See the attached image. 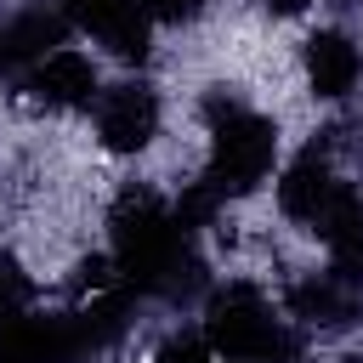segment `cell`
Listing matches in <instances>:
<instances>
[{
	"mask_svg": "<svg viewBox=\"0 0 363 363\" xmlns=\"http://www.w3.org/2000/svg\"><path fill=\"white\" fill-rule=\"evenodd\" d=\"M108 255L119 267V284L147 301H187L204 284V261L176 204L142 182H130L108 210Z\"/></svg>",
	"mask_w": 363,
	"mask_h": 363,
	"instance_id": "6da1fadb",
	"label": "cell"
},
{
	"mask_svg": "<svg viewBox=\"0 0 363 363\" xmlns=\"http://www.w3.org/2000/svg\"><path fill=\"white\" fill-rule=\"evenodd\" d=\"M204 130H210V159H204V176L199 187L221 204L233 199H250L267 176H272V159H278V119L250 108L238 91L216 85L204 96Z\"/></svg>",
	"mask_w": 363,
	"mask_h": 363,
	"instance_id": "7a4b0ae2",
	"label": "cell"
},
{
	"mask_svg": "<svg viewBox=\"0 0 363 363\" xmlns=\"http://www.w3.org/2000/svg\"><path fill=\"white\" fill-rule=\"evenodd\" d=\"M204 340L221 363H301V335L272 312L267 289L250 278H227L204 301Z\"/></svg>",
	"mask_w": 363,
	"mask_h": 363,
	"instance_id": "3957f363",
	"label": "cell"
},
{
	"mask_svg": "<svg viewBox=\"0 0 363 363\" xmlns=\"http://www.w3.org/2000/svg\"><path fill=\"white\" fill-rule=\"evenodd\" d=\"M159 119H164L159 91L142 85V79H119V85H108V91L96 96V142H102V153H113V159L147 153L153 136H159Z\"/></svg>",
	"mask_w": 363,
	"mask_h": 363,
	"instance_id": "277c9868",
	"label": "cell"
},
{
	"mask_svg": "<svg viewBox=\"0 0 363 363\" xmlns=\"http://www.w3.org/2000/svg\"><path fill=\"white\" fill-rule=\"evenodd\" d=\"M340 193V170H335V142L329 136H312L289 164L284 176L272 182V199H278V216L295 221V227H318V216L329 210V199Z\"/></svg>",
	"mask_w": 363,
	"mask_h": 363,
	"instance_id": "5b68a950",
	"label": "cell"
},
{
	"mask_svg": "<svg viewBox=\"0 0 363 363\" xmlns=\"http://www.w3.org/2000/svg\"><path fill=\"white\" fill-rule=\"evenodd\" d=\"M68 11H62V0L51 6V0H23V6H11V11H0V79H17V74H28L40 57H51L62 40H68Z\"/></svg>",
	"mask_w": 363,
	"mask_h": 363,
	"instance_id": "8992f818",
	"label": "cell"
},
{
	"mask_svg": "<svg viewBox=\"0 0 363 363\" xmlns=\"http://www.w3.org/2000/svg\"><path fill=\"white\" fill-rule=\"evenodd\" d=\"M23 96L45 113H74V108H96L102 96V79H96V62L74 45H57L51 57H40L28 74H23Z\"/></svg>",
	"mask_w": 363,
	"mask_h": 363,
	"instance_id": "52a82bcc",
	"label": "cell"
},
{
	"mask_svg": "<svg viewBox=\"0 0 363 363\" xmlns=\"http://www.w3.org/2000/svg\"><path fill=\"white\" fill-rule=\"evenodd\" d=\"M289 318L318 329V335H340V329H357L363 323V284L340 278L335 267L323 272H301L289 284Z\"/></svg>",
	"mask_w": 363,
	"mask_h": 363,
	"instance_id": "ba28073f",
	"label": "cell"
},
{
	"mask_svg": "<svg viewBox=\"0 0 363 363\" xmlns=\"http://www.w3.org/2000/svg\"><path fill=\"white\" fill-rule=\"evenodd\" d=\"M68 23L79 34H91L96 45H108L113 57L125 62H142L147 57V34H153V17L142 0H62Z\"/></svg>",
	"mask_w": 363,
	"mask_h": 363,
	"instance_id": "9c48e42d",
	"label": "cell"
},
{
	"mask_svg": "<svg viewBox=\"0 0 363 363\" xmlns=\"http://www.w3.org/2000/svg\"><path fill=\"white\" fill-rule=\"evenodd\" d=\"M0 363H85L74 312H57V318L23 312L0 323Z\"/></svg>",
	"mask_w": 363,
	"mask_h": 363,
	"instance_id": "30bf717a",
	"label": "cell"
},
{
	"mask_svg": "<svg viewBox=\"0 0 363 363\" xmlns=\"http://www.w3.org/2000/svg\"><path fill=\"white\" fill-rule=\"evenodd\" d=\"M301 62H306V85L318 102H346L363 85V40L352 28H318Z\"/></svg>",
	"mask_w": 363,
	"mask_h": 363,
	"instance_id": "8fae6325",
	"label": "cell"
},
{
	"mask_svg": "<svg viewBox=\"0 0 363 363\" xmlns=\"http://www.w3.org/2000/svg\"><path fill=\"white\" fill-rule=\"evenodd\" d=\"M312 238L323 244V255H329V267H335L340 278L363 284V187L340 182V193H335L329 210L318 216Z\"/></svg>",
	"mask_w": 363,
	"mask_h": 363,
	"instance_id": "7c38bea8",
	"label": "cell"
},
{
	"mask_svg": "<svg viewBox=\"0 0 363 363\" xmlns=\"http://www.w3.org/2000/svg\"><path fill=\"white\" fill-rule=\"evenodd\" d=\"M34 312V278L23 272V261L11 250H0V323Z\"/></svg>",
	"mask_w": 363,
	"mask_h": 363,
	"instance_id": "4fadbf2b",
	"label": "cell"
},
{
	"mask_svg": "<svg viewBox=\"0 0 363 363\" xmlns=\"http://www.w3.org/2000/svg\"><path fill=\"white\" fill-rule=\"evenodd\" d=\"M153 363H216V352H210L204 329H176V335H164V346L153 352Z\"/></svg>",
	"mask_w": 363,
	"mask_h": 363,
	"instance_id": "5bb4252c",
	"label": "cell"
},
{
	"mask_svg": "<svg viewBox=\"0 0 363 363\" xmlns=\"http://www.w3.org/2000/svg\"><path fill=\"white\" fill-rule=\"evenodd\" d=\"M142 6L153 23H193V17H204L210 0H142Z\"/></svg>",
	"mask_w": 363,
	"mask_h": 363,
	"instance_id": "9a60e30c",
	"label": "cell"
},
{
	"mask_svg": "<svg viewBox=\"0 0 363 363\" xmlns=\"http://www.w3.org/2000/svg\"><path fill=\"white\" fill-rule=\"evenodd\" d=\"M261 11H272V17H301V11H312V0H261Z\"/></svg>",
	"mask_w": 363,
	"mask_h": 363,
	"instance_id": "2e32d148",
	"label": "cell"
}]
</instances>
